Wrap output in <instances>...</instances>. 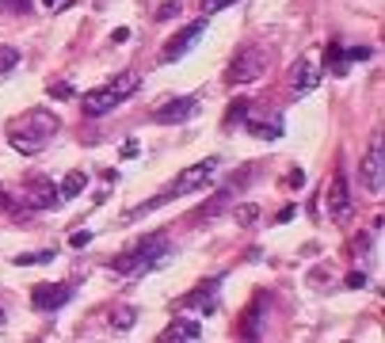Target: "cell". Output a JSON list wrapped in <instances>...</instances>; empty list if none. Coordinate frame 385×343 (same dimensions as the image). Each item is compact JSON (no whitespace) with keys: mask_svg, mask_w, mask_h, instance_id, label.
I'll list each match as a JSON object with an SVG mask.
<instances>
[{"mask_svg":"<svg viewBox=\"0 0 385 343\" xmlns=\"http://www.w3.org/2000/svg\"><path fill=\"white\" fill-rule=\"evenodd\" d=\"M229 4H233V0H206V4H202V12H206V20H210L214 12H221V8H229Z\"/></svg>","mask_w":385,"mask_h":343,"instance_id":"cell-25","label":"cell"},{"mask_svg":"<svg viewBox=\"0 0 385 343\" xmlns=\"http://www.w3.org/2000/svg\"><path fill=\"white\" fill-rule=\"evenodd\" d=\"M195 111H199V100H195V96H179V100L160 103V107L153 111L149 119L157 122V126H176V122H187Z\"/></svg>","mask_w":385,"mask_h":343,"instance_id":"cell-10","label":"cell"},{"mask_svg":"<svg viewBox=\"0 0 385 343\" xmlns=\"http://www.w3.org/2000/svg\"><path fill=\"white\" fill-rule=\"evenodd\" d=\"M351 57V61H366V57H370V46H355V50H343Z\"/></svg>","mask_w":385,"mask_h":343,"instance_id":"cell-26","label":"cell"},{"mask_svg":"<svg viewBox=\"0 0 385 343\" xmlns=\"http://www.w3.org/2000/svg\"><path fill=\"white\" fill-rule=\"evenodd\" d=\"M324 57H329V69H335V77H343V73H347V54H343V46L340 43H332L329 50H324Z\"/></svg>","mask_w":385,"mask_h":343,"instance_id":"cell-17","label":"cell"},{"mask_svg":"<svg viewBox=\"0 0 385 343\" xmlns=\"http://www.w3.org/2000/svg\"><path fill=\"white\" fill-rule=\"evenodd\" d=\"M20 65V50L15 46H0V73H12Z\"/></svg>","mask_w":385,"mask_h":343,"instance_id":"cell-20","label":"cell"},{"mask_svg":"<svg viewBox=\"0 0 385 343\" xmlns=\"http://www.w3.org/2000/svg\"><path fill=\"white\" fill-rule=\"evenodd\" d=\"M88 241H92V233H73V236H69V244H73V248H84Z\"/></svg>","mask_w":385,"mask_h":343,"instance_id":"cell-27","label":"cell"},{"mask_svg":"<svg viewBox=\"0 0 385 343\" xmlns=\"http://www.w3.org/2000/svg\"><path fill=\"white\" fill-rule=\"evenodd\" d=\"M229 199H233V191H229V187H225V191H218V199L206 202V206L199 210V218H214V214H221V210L229 206Z\"/></svg>","mask_w":385,"mask_h":343,"instance_id":"cell-19","label":"cell"},{"mask_svg":"<svg viewBox=\"0 0 385 343\" xmlns=\"http://www.w3.org/2000/svg\"><path fill=\"white\" fill-rule=\"evenodd\" d=\"M214 176H218V160H214V157H210V160H199V165H191V168H183V172H179V176L165 187V191L157 195V199H149V202H142V206H134V210H130V218L149 214V210L165 206V202L179 199V195H195V191H202V187H206Z\"/></svg>","mask_w":385,"mask_h":343,"instance_id":"cell-1","label":"cell"},{"mask_svg":"<svg viewBox=\"0 0 385 343\" xmlns=\"http://www.w3.org/2000/svg\"><path fill=\"white\" fill-rule=\"evenodd\" d=\"M267 65H271V54L264 50V46H248V50H241L229 61L225 69V84L236 88V84H252V80H259L267 73Z\"/></svg>","mask_w":385,"mask_h":343,"instance_id":"cell-5","label":"cell"},{"mask_svg":"<svg viewBox=\"0 0 385 343\" xmlns=\"http://www.w3.org/2000/svg\"><path fill=\"white\" fill-rule=\"evenodd\" d=\"M134 321H137V313L130 305H122V309H114V313H111V328H119V332L134 328Z\"/></svg>","mask_w":385,"mask_h":343,"instance_id":"cell-18","label":"cell"},{"mask_svg":"<svg viewBox=\"0 0 385 343\" xmlns=\"http://www.w3.org/2000/svg\"><path fill=\"white\" fill-rule=\"evenodd\" d=\"M84 187H88V176H84V172H69V176L61 179V187H57V195H61V199H77Z\"/></svg>","mask_w":385,"mask_h":343,"instance_id":"cell-15","label":"cell"},{"mask_svg":"<svg viewBox=\"0 0 385 343\" xmlns=\"http://www.w3.org/2000/svg\"><path fill=\"white\" fill-rule=\"evenodd\" d=\"M329 214L332 222H351L355 214V199H351V187H347V172H335L332 183H329Z\"/></svg>","mask_w":385,"mask_h":343,"instance_id":"cell-8","label":"cell"},{"mask_svg":"<svg viewBox=\"0 0 385 343\" xmlns=\"http://www.w3.org/2000/svg\"><path fill=\"white\" fill-rule=\"evenodd\" d=\"M57 187L50 183V179H35L31 183V191H27V206H35V210H46V206H57Z\"/></svg>","mask_w":385,"mask_h":343,"instance_id":"cell-12","label":"cell"},{"mask_svg":"<svg viewBox=\"0 0 385 343\" xmlns=\"http://www.w3.org/2000/svg\"><path fill=\"white\" fill-rule=\"evenodd\" d=\"M126 38H130V27H119V31L111 35V43H126Z\"/></svg>","mask_w":385,"mask_h":343,"instance_id":"cell-29","label":"cell"},{"mask_svg":"<svg viewBox=\"0 0 385 343\" xmlns=\"http://www.w3.org/2000/svg\"><path fill=\"white\" fill-rule=\"evenodd\" d=\"M347 286H351V290H358V286H366V275H347Z\"/></svg>","mask_w":385,"mask_h":343,"instance_id":"cell-28","label":"cell"},{"mask_svg":"<svg viewBox=\"0 0 385 343\" xmlns=\"http://www.w3.org/2000/svg\"><path fill=\"white\" fill-rule=\"evenodd\" d=\"M358 176H363L366 195L378 199V195L385 191V142H382V134L370 137V149H366L363 165H358Z\"/></svg>","mask_w":385,"mask_h":343,"instance_id":"cell-6","label":"cell"},{"mask_svg":"<svg viewBox=\"0 0 385 343\" xmlns=\"http://www.w3.org/2000/svg\"><path fill=\"white\" fill-rule=\"evenodd\" d=\"M54 252H31V256H15V267H31V264H50Z\"/></svg>","mask_w":385,"mask_h":343,"instance_id":"cell-23","label":"cell"},{"mask_svg":"<svg viewBox=\"0 0 385 343\" xmlns=\"http://www.w3.org/2000/svg\"><path fill=\"white\" fill-rule=\"evenodd\" d=\"M27 122L35 130H27V134H23V130H12V145L20 153H31V157H35V153H43L46 145H50V137L57 134V119L46 107H35V111H27Z\"/></svg>","mask_w":385,"mask_h":343,"instance_id":"cell-4","label":"cell"},{"mask_svg":"<svg viewBox=\"0 0 385 343\" xmlns=\"http://www.w3.org/2000/svg\"><path fill=\"white\" fill-rule=\"evenodd\" d=\"M317 80H321V73H317V65H313V61H298V65H294V73H290L294 92H313Z\"/></svg>","mask_w":385,"mask_h":343,"instance_id":"cell-13","label":"cell"},{"mask_svg":"<svg viewBox=\"0 0 385 343\" xmlns=\"http://www.w3.org/2000/svg\"><path fill=\"white\" fill-rule=\"evenodd\" d=\"M179 12H183V4H179V0H165V4L157 8V20H160V23H168V20H176Z\"/></svg>","mask_w":385,"mask_h":343,"instance_id":"cell-22","label":"cell"},{"mask_svg":"<svg viewBox=\"0 0 385 343\" xmlns=\"http://www.w3.org/2000/svg\"><path fill=\"white\" fill-rule=\"evenodd\" d=\"M50 96H54V100H69L73 84H65V80H61V84H50Z\"/></svg>","mask_w":385,"mask_h":343,"instance_id":"cell-24","label":"cell"},{"mask_svg":"<svg viewBox=\"0 0 385 343\" xmlns=\"http://www.w3.org/2000/svg\"><path fill=\"white\" fill-rule=\"evenodd\" d=\"M168 252H172L168 236H165V233H153V236H142L137 244H130V248L122 252V256L114 259L111 267H114L119 275H145V271H153V267L165 264Z\"/></svg>","mask_w":385,"mask_h":343,"instance_id":"cell-2","label":"cell"},{"mask_svg":"<svg viewBox=\"0 0 385 343\" xmlns=\"http://www.w3.org/2000/svg\"><path fill=\"white\" fill-rule=\"evenodd\" d=\"M244 126H248V134L264 137V142L282 137V122H259V119H252V114H244Z\"/></svg>","mask_w":385,"mask_h":343,"instance_id":"cell-14","label":"cell"},{"mask_svg":"<svg viewBox=\"0 0 385 343\" xmlns=\"http://www.w3.org/2000/svg\"><path fill=\"white\" fill-rule=\"evenodd\" d=\"M218 282L221 279H214V282H202L199 290H191V294H183V298H179V309H195V313H202V317H210L218 309Z\"/></svg>","mask_w":385,"mask_h":343,"instance_id":"cell-11","label":"cell"},{"mask_svg":"<svg viewBox=\"0 0 385 343\" xmlns=\"http://www.w3.org/2000/svg\"><path fill=\"white\" fill-rule=\"evenodd\" d=\"M69 298H73L69 282H38L35 290H31V309H35V313H57Z\"/></svg>","mask_w":385,"mask_h":343,"instance_id":"cell-7","label":"cell"},{"mask_svg":"<svg viewBox=\"0 0 385 343\" xmlns=\"http://www.w3.org/2000/svg\"><path fill=\"white\" fill-rule=\"evenodd\" d=\"M0 324H4V309H0Z\"/></svg>","mask_w":385,"mask_h":343,"instance_id":"cell-31","label":"cell"},{"mask_svg":"<svg viewBox=\"0 0 385 343\" xmlns=\"http://www.w3.org/2000/svg\"><path fill=\"white\" fill-rule=\"evenodd\" d=\"M142 88V73H134V69H126V73H119V77L111 80V84H103V88H96V92H88L84 100H80V107H84V114H92V119H100V114H107L114 111L119 103H126L130 96Z\"/></svg>","mask_w":385,"mask_h":343,"instance_id":"cell-3","label":"cell"},{"mask_svg":"<svg viewBox=\"0 0 385 343\" xmlns=\"http://www.w3.org/2000/svg\"><path fill=\"white\" fill-rule=\"evenodd\" d=\"M43 4H46V8H54V4H57V0H43Z\"/></svg>","mask_w":385,"mask_h":343,"instance_id":"cell-30","label":"cell"},{"mask_svg":"<svg viewBox=\"0 0 385 343\" xmlns=\"http://www.w3.org/2000/svg\"><path fill=\"white\" fill-rule=\"evenodd\" d=\"M199 336H202L199 321H176V324L165 332V340H199Z\"/></svg>","mask_w":385,"mask_h":343,"instance_id":"cell-16","label":"cell"},{"mask_svg":"<svg viewBox=\"0 0 385 343\" xmlns=\"http://www.w3.org/2000/svg\"><path fill=\"white\" fill-rule=\"evenodd\" d=\"M233 218H236V222H241V225H252V222H256V218H259V206H252V202H244V206H236V210H233Z\"/></svg>","mask_w":385,"mask_h":343,"instance_id":"cell-21","label":"cell"},{"mask_svg":"<svg viewBox=\"0 0 385 343\" xmlns=\"http://www.w3.org/2000/svg\"><path fill=\"white\" fill-rule=\"evenodd\" d=\"M202 31H206V15H202V20H195V23H187L176 38H168V46L160 50V61L172 65V61H179V57H187V54L195 50V43L202 38Z\"/></svg>","mask_w":385,"mask_h":343,"instance_id":"cell-9","label":"cell"}]
</instances>
